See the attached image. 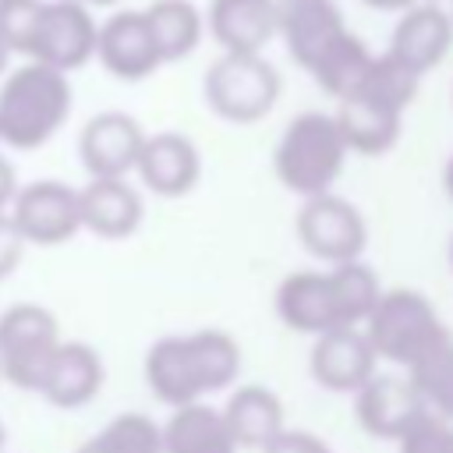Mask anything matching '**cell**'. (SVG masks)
I'll return each instance as SVG.
<instances>
[{"label": "cell", "mask_w": 453, "mask_h": 453, "mask_svg": "<svg viewBox=\"0 0 453 453\" xmlns=\"http://www.w3.org/2000/svg\"><path fill=\"white\" fill-rule=\"evenodd\" d=\"M276 32L333 99L350 96L372 67L368 46L343 25L336 0H276Z\"/></svg>", "instance_id": "cell-1"}, {"label": "cell", "mask_w": 453, "mask_h": 453, "mask_svg": "<svg viewBox=\"0 0 453 453\" xmlns=\"http://www.w3.org/2000/svg\"><path fill=\"white\" fill-rule=\"evenodd\" d=\"M241 372V347L223 329L163 336L145 354V382L166 407L198 403L205 393L226 389Z\"/></svg>", "instance_id": "cell-2"}, {"label": "cell", "mask_w": 453, "mask_h": 453, "mask_svg": "<svg viewBox=\"0 0 453 453\" xmlns=\"http://www.w3.org/2000/svg\"><path fill=\"white\" fill-rule=\"evenodd\" d=\"M418 85H421V78L411 74L393 57H386V53L372 57V67L361 78V85L350 96L336 99L333 120L343 134L347 152L382 156L386 149H393L400 138L403 110L418 96Z\"/></svg>", "instance_id": "cell-3"}, {"label": "cell", "mask_w": 453, "mask_h": 453, "mask_svg": "<svg viewBox=\"0 0 453 453\" xmlns=\"http://www.w3.org/2000/svg\"><path fill=\"white\" fill-rule=\"evenodd\" d=\"M71 78L35 60L14 67L0 85V142L32 152L42 149L71 117Z\"/></svg>", "instance_id": "cell-4"}, {"label": "cell", "mask_w": 453, "mask_h": 453, "mask_svg": "<svg viewBox=\"0 0 453 453\" xmlns=\"http://www.w3.org/2000/svg\"><path fill=\"white\" fill-rule=\"evenodd\" d=\"M343 163H347L343 134L333 113H322V110L297 113L273 149L276 180L301 198L326 195L343 173Z\"/></svg>", "instance_id": "cell-5"}, {"label": "cell", "mask_w": 453, "mask_h": 453, "mask_svg": "<svg viewBox=\"0 0 453 453\" xmlns=\"http://www.w3.org/2000/svg\"><path fill=\"white\" fill-rule=\"evenodd\" d=\"M365 336L375 357H386L403 368H414L435 347L453 340L432 301L411 287H393L379 294L372 315L365 319Z\"/></svg>", "instance_id": "cell-6"}, {"label": "cell", "mask_w": 453, "mask_h": 453, "mask_svg": "<svg viewBox=\"0 0 453 453\" xmlns=\"http://www.w3.org/2000/svg\"><path fill=\"white\" fill-rule=\"evenodd\" d=\"M280 99V74L262 53H223L205 71V103L230 124L262 120Z\"/></svg>", "instance_id": "cell-7"}, {"label": "cell", "mask_w": 453, "mask_h": 453, "mask_svg": "<svg viewBox=\"0 0 453 453\" xmlns=\"http://www.w3.org/2000/svg\"><path fill=\"white\" fill-rule=\"evenodd\" d=\"M60 343L57 315L42 304L21 301L0 315V375L4 382L39 393V379Z\"/></svg>", "instance_id": "cell-8"}, {"label": "cell", "mask_w": 453, "mask_h": 453, "mask_svg": "<svg viewBox=\"0 0 453 453\" xmlns=\"http://www.w3.org/2000/svg\"><path fill=\"white\" fill-rule=\"evenodd\" d=\"M7 216L14 223V230L21 234L25 244H39V248H57L67 244L78 230H81V216H78V188L64 184V180H32L25 188L14 191Z\"/></svg>", "instance_id": "cell-9"}, {"label": "cell", "mask_w": 453, "mask_h": 453, "mask_svg": "<svg viewBox=\"0 0 453 453\" xmlns=\"http://www.w3.org/2000/svg\"><path fill=\"white\" fill-rule=\"evenodd\" d=\"M297 237L315 258L329 265H343V262H361V251L368 244V226L357 205L326 191V195L304 198L297 212Z\"/></svg>", "instance_id": "cell-10"}, {"label": "cell", "mask_w": 453, "mask_h": 453, "mask_svg": "<svg viewBox=\"0 0 453 453\" xmlns=\"http://www.w3.org/2000/svg\"><path fill=\"white\" fill-rule=\"evenodd\" d=\"M273 308H276V319L294 333L322 336L333 329H357L343 308L333 269L329 273L301 269V273L283 276V283L276 287Z\"/></svg>", "instance_id": "cell-11"}, {"label": "cell", "mask_w": 453, "mask_h": 453, "mask_svg": "<svg viewBox=\"0 0 453 453\" xmlns=\"http://www.w3.org/2000/svg\"><path fill=\"white\" fill-rule=\"evenodd\" d=\"M96 32L99 25L88 7L74 0H46L28 60L53 67L60 74L78 71L96 57Z\"/></svg>", "instance_id": "cell-12"}, {"label": "cell", "mask_w": 453, "mask_h": 453, "mask_svg": "<svg viewBox=\"0 0 453 453\" xmlns=\"http://www.w3.org/2000/svg\"><path fill=\"white\" fill-rule=\"evenodd\" d=\"M145 131L131 113L106 110L88 117L78 134V156L92 180H124L142 152Z\"/></svg>", "instance_id": "cell-13"}, {"label": "cell", "mask_w": 453, "mask_h": 453, "mask_svg": "<svg viewBox=\"0 0 453 453\" xmlns=\"http://www.w3.org/2000/svg\"><path fill=\"white\" fill-rule=\"evenodd\" d=\"M453 46V18L449 11H442L432 0H418L414 7H407L389 35V50L386 57H393L396 64H403L411 74L425 78L432 67L442 64V57Z\"/></svg>", "instance_id": "cell-14"}, {"label": "cell", "mask_w": 453, "mask_h": 453, "mask_svg": "<svg viewBox=\"0 0 453 453\" xmlns=\"http://www.w3.org/2000/svg\"><path fill=\"white\" fill-rule=\"evenodd\" d=\"M354 414L357 425L375 435V439H403L425 414V400L418 396V389L411 386V379L403 375H372L354 400Z\"/></svg>", "instance_id": "cell-15"}, {"label": "cell", "mask_w": 453, "mask_h": 453, "mask_svg": "<svg viewBox=\"0 0 453 453\" xmlns=\"http://www.w3.org/2000/svg\"><path fill=\"white\" fill-rule=\"evenodd\" d=\"M96 57L120 81H145L163 64L142 11H113L96 32Z\"/></svg>", "instance_id": "cell-16"}, {"label": "cell", "mask_w": 453, "mask_h": 453, "mask_svg": "<svg viewBox=\"0 0 453 453\" xmlns=\"http://www.w3.org/2000/svg\"><path fill=\"white\" fill-rule=\"evenodd\" d=\"M134 173L142 177V184L152 195L180 198V195L195 191V184L202 177V156L191 138H184L177 131H156V134H145Z\"/></svg>", "instance_id": "cell-17"}, {"label": "cell", "mask_w": 453, "mask_h": 453, "mask_svg": "<svg viewBox=\"0 0 453 453\" xmlns=\"http://www.w3.org/2000/svg\"><path fill=\"white\" fill-rule=\"evenodd\" d=\"M375 361L365 329H333L315 336L308 372L329 393H357L375 375Z\"/></svg>", "instance_id": "cell-18"}, {"label": "cell", "mask_w": 453, "mask_h": 453, "mask_svg": "<svg viewBox=\"0 0 453 453\" xmlns=\"http://www.w3.org/2000/svg\"><path fill=\"white\" fill-rule=\"evenodd\" d=\"M103 379H106V368L96 347L81 340H60L39 379V393L60 411H78L99 396Z\"/></svg>", "instance_id": "cell-19"}, {"label": "cell", "mask_w": 453, "mask_h": 453, "mask_svg": "<svg viewBox=\"0 0 453 453\" xmlns=\"http://www.w3.org/2000/svg\"><path fill=\"white\" fill-rule=\"evenodd\" d=\"M142 195L134 191V184L124 180H88L78 191V216H81V230L103 237V241H124L138 230L142 223Z\"/></svg>", "instance_id": "cell-20"}, {"label": "cell", "mask_w": 453, "mask_h": 453, "mask_svg": "<svg viewBox=\"0 0 453 453\" xmlns=\"http://www.w3.org/2000/svg\"><path fill=\"white\" fill-rule=\"evenodd\" d=\"M209 32L223 53H262L276 35V0H212Z\"/></svg>", "instance_id": "cell-21"}, {"label": "cell", "mask_w": 453, "mask_h": 453, "mask_svg": "<svg viewBox=\"0 0 453 453\" xmlns=\"http://www.w3.org/2000/svg\"><path fill=\"white\" fill-rule=\"evenodd\" d=\"M163 453H237V442L219 414V407L209 403H188L173 407L166 425H159Z\"/></svg>", "instance_id": "cell-22"}, {"label": "cell", "mask_w": 453, "mask_h": 453, "mask_svg": "<svg viewBox=\"0 0 453 453\" xmlns=\"http://www.w3.org/2000/svg\"><path fill=\"white\" fill-rule=\"evenodd\" d=\"M237 449L241 446H265L269 439H276L287 425H283V403L269 386H237L226 400V407L219 411Z\"/></svg>", "instance_id": "cell-23"}, {"label": "cell", "mask_w": 453, "mask_h": 453, "mask_svg": "<svg viewBox=\"0 0 453 453\" xmlns=\"http://www.w3.org/2000/svg\"><path fill=\"white\" fill-rule=\"evenodd\" d=\"M142 14L163 64L184 60L202 39V14L191 0H152Z\"/></svg>", "instance_id": "cell-24"}, {"label": "cell", "mask_w": 453, "mask_h": 453, "mask_svg": "<svg viewBox=\"0 0 453 453\" xmlns=\"http://www.w3.org/2000/svg\"><path fill=\"white\" fill-rule=\"evenodd\" d=\"M74 453H163L159 425L149 414L127 411V414H117L113 421H106Z\"/></svg>", "instance_id": "cell-25"}, {"label": "cell", "mask_w": 453, "mask_h": 453, "mask_svg": "<svg viewBox=\"0 0 453 453\" xmlns=\"http://www.w3.org/2000/svg\"><path fill=\"white\" fill-rule=\"evenodd\" d=\"M407 379L425 400L428 414L453 421V340H446L428 357H421L414 368H407Z\"/></svg>", "instance_id": "cell-26"}, {"label": "cell", "mask_w": 453, "mask_h": 453, "mask_svg": "<svg viewBox=\"0 0 453 453\" xmlns=\"http://www.w3.org/2000/svg\"><path fill=\"white\" fill-rule=\"evenodd\" d=\"M46 0H0V42L7 53L28 57Z\"/></svg>", "instance_id": "cell-27"}, {"label": "cell", "mask_w": 453, "mask_h": 453, "mask_svg": "<svg viewBox=\"0 0 453 453\" xmlns=\"http://www.w3.org/2000/svg\"><path fill=\"white\" fill-rule=\"evenodd\" d=\"M400 453H453V425L435 414H425L400 439Z\"/></svg>", "instance_id": "cell-28"}, {"label": "cell", "mask_w": 453, "mask_h": 453, "mask_svg": "<svg viewBox=\"0 0 453 453\" xmlns=\"http://www.w3.org/2000/svg\"><path fill=\"white\" fill-rule=\"evenodd\" d=\"M262 453H333L326 439L311 435V432H301V428H283L276 439H269L262 446Z\"/></svg>", "instance_id": "cell-29"}, {"label": "cell", "mask_w": 453, "mask_h": 453, "mask_svg": "<svg viewBox=\"0 0 453 453\" xmlns=\"http://www.w3.org/2000/svg\"><path fill=\"white\" fill-rule=\"evenodd\" d=\"M28 244L21 241V234L14 230V223H11V216L7 212H0V280L21 262V251H25Z\"/></svg>", "instance_id": "cell-30"}, {"label": "cell", "mask_w": 453, "mask_h": 453, "mask_svg": "<svg viewBox=\"0 0 453 453\" xmlns=\"http://www.w3.org/2000/svg\"><path fill=\"white\" fill-rule=\"evenodd\" d=\"M14 191H18V177H14V166H11V163L0 156V212H7V205H11Z\"/></svg>", "instance_id": "cell-31"}, {"label": "cell", "mask_w": 453, "mask_h": 453, "mask_svg": "<svg viewBox=\"0 0 453 453\" xmlns=\"http://www.w3.org/2000/svg\"><path fill=\"white\" fill-rule=\"evenodd\" d=\"M361 4H368V7H375V11H407V7H414L418 0H361Z\"/></svg>", "instance_id": "cell-32"}, {"label": "cell", "mask_w": 453, "mask_h": 453, "mask_svg": "<svg viewBox=\"0 0 453 453\" xmlns=\"http://www.w3.org/2000/svg\"><path fill=\"white\" fill-rule=\"evenodd\" d=\"M442 188H446V195H449V202H453V156H449L446 166H442Z\"/></svg>", "instance_id": "cell-33"}, {"label": "cell", "mask_w": 453, "mask_h": 453, "mask_svg": "<svg viewBox=\"0 0 453 453\" xmlns=\"http://www.w3.org/2000/svg\"><path fill=\"white\" fill-rule=\"evenodd\" d=\"M74 4H81V7H113L120 0H74Z\"/></svg>", "instance_id": "cell-34"}, {"label": "cell", "mask_w": 453, "mask_h": 453, "mask_svg": "<svg viewBox=\"0 0 453 453\" xmlns=\"http://www.w3.org/2000/svg\"><path fill=\"white\" fill-rule=\"evenodd\" d=\"M7 60H11V53H7V46L0 42V71H7Z\"/></svg>", "instance_id": "cell-35"}, {"label": "cell", "mask_w": 453, "mask_h": 453, "mask_svg": "<svg viewBox=\"0 0 453 453\" xmlns=\"http://www.w3.org/2000/svg\"><path fill=\"white\" fill-rule=\"evenodd\" d=\"M449 269H453V237H449Z\"/></svg>", "instance_id": "cell-36"}, {"label": "cell", "mask_w": 453, "mask_h": 453, "mask_svg": "<svg viewBox=\"0 0 453 453\" xmlns=\"http://www.w3.org/2000/svg\"><path fill=\"white\" fill-rule=\"evenodd\" d=\"M0 453H4V425H0Z\"/></svg>", "instance_id": "cell-37"}, {"label": "cell", "mask_w": 453, "mask_h": 453, "mask_svg": "<svg viewBox=\"0 0 453 453\" xmlns=\"http://www.w3.org/2000/svg\"><path fill=\"white\" fill-rule=\"evenodd\" d=\"M0 382H4V375H0Z\"/></svg>", "instance_id": "cell-38"}, {"label": "cell", "mask_w": 453, "mask_h": 453, "mask_svg": "<svg viewBox=\"0 0 453 453\" xmlns=\"http://www.w3.org/2000/svg\"><path fill=\"white\" fill-rule=\"evenodd\" d=\"M449 18H453V14H449Z\"/></svg>", "instance_id": "cell-39"}, {"label": "cell", "mask_w": 453, "mask_h": 453, "mask_svg": "<svg viewBox=\"0 0 453 453\" xmlns=\"http://www.w3.org/2000/svg\"><path fill=\"white\" fill-rule=\"evenodd\" d=\"M432 4H435V0H432Z\"/></svg>", "instance_id": "cell-40"}]
</instances>
